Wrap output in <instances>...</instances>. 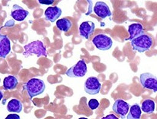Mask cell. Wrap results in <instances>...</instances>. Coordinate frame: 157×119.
Returning a JSON list of instances; mask_svg holds the SVG:
<instances>
[{
	"label": "cell",
	"mask_w": 157,
	"mask_h": 119,
	"mask_svg": "<svg viewBox=\"0 0 157 119\" xmlns=\"http://www.w3.org/2000/svg\"><path fill=\"white\" fill-rule=\"evenodd\" d=\"M99 106V102L96 99H91L88 101V107L91 110H94Z\"/></svg>",
	"instance_id": "20"
},
{
	"label": "cell",
	"mask_w": 157,
	"mask_h": 119,
	"mask_svg": "<svg viewBox=\"0 0 157 119\" xmlns=\"http://www.w3.org/2000/svg\"><path fill=\"white\" fill-rule=\"evenodd\" d=\"M10 42L6 35L0 36V57L6 58L10 52Z\"/></svg>",
	"instance_id": "14"
},
{
	"label": "cell",
	"mask_w": 157,
	"mask_h": 119,
	"mask_svg": "<svg viewBox=\"0 0 157 119\" xmlns=\"http://www.w3.org/2000/svg\"><path fill=\"white\" fill-rule=\"evenodd\" d=\"M128 33L129 34V37L126 39V40H131L145 33L142 25L139 23H135L130 25L128 27Z\"/></svg>",
	"instance_id": "13"
},
{
	"label": "cell",
	"mask_w": 157,
	"mask_h": 119,
	"mask_svg": "<svg viewBox=\"0 0 157 119\" xmlns=\"http://www.w3.org/2000/svg\"><path fill=\"white\" fill-rule=\"evenodd\" d=\"M24 52L23 55L25 57H28L32 55H36L37 57L41 56L46 57L47 56L46 47L44 44L39 40H37L31 42L24 46Z\"/></svg>",
	"instance_id": "2"
},
{
	"label": "cell",
	"mask_w": 157,
	"mask_h": 119,
	"mask_svg": "<svg viewBox=\"0 0 157 119\" xmlns=\"http://www.w3.org/2000/svg\"><path fill=\"white\" fill-rule=\"evenodd\" d=\"M141 109L137 104L132 105L128 113L127 119H140L141 117Z\"/></svg>",
	"instance_id": "18"
},
{
	"label": "cell",
	"mask_w": 157,
	"mask_h": 119,
	"mask_svg": "<svg viewBox=\"0 0 157 119\" xmlns=\"http://www.w3.org/2000/svg\"><path fill=\"white\" fill-rule=\"evenodd\" d=\"M141 85L146 89L157 92V77L149 72L142 73L140 75Z\"/></svg>",
	"instance_id": "5"
},
{
	"label": "cell",
	"mask_w": 157,
	"mask_h": 119,
	"mask_svg": "<svg viewBox=\"0 0 157 119\" xmlns=\"http://www.w3.org/2000/svg\"><path fill=\"white\" fill-rule=\"evenodd\" d=\"M61 9L57 6L48 7L44 12L45 19L52 23L55 21L61 16Z\"/></svg>",
	"instance_id": "12"
},
{
	"label": "cell",
	"mask_w": 157,
	"mask_h": 119,
	"mask_svg": "<svg viewBox=\"0 0 157 119\" xmlns=\"http://www.w3.org/2000/svg\"><path fill=\"white\" fill-rule=\"evenodd\" d=\"M39 3L40 4H52L53 3L54 1L53 0H39L38 1Z\"/></svg>",
	"instance_id": "22"
},
{
	"label": "cell",
	"mask_w": 157,
	"mask_h": 119,
	"mask_svg": "<svg viewBox=\"0 0 157 119\" xmlns=\"http://www.w3.org/2000/svg\"><path fill=\"white\" fill-rule=\"evenodd\" d=\"M92 42L98 49L103 51L109 50L113 44L112 39L104 34H99L94 36L92 39Z\"/></svg>",
	"instance_id": "4"
},
{
	"label": "cell",
	"mask_w": 157,
	"mask_h": 119,
	"mask_svg": "<svg viewBox=\"0 0 157 119\" xmlns=\"http://www.w3.org/2000/svg\"><path fill=\"white\" fill-rule=\"evenodd\" d=\"M87 72V66L84 60L78 61L74 66L71 67L66 72V75L69 77H82Z\"/></svg>",
	"instance_id": "6"
},
{
	"label": "cell",
	"mask_w": 157,
	"mask_h": 119,
	"mask_svg": "<svg viewBox=\"0 0 157 119\" xmlns=\"http://www.w3.org/2000/svg\"><path fill=\"white\" fill-rule=\"evenodd\" d=\"M18 79L14 75H9L6 77L3 80V86L6 90L15 89L18 85Z\"/></svg>",
	"instance_id": "15"
},
{
	"label": "cell",
	"mask_w": 157,
	"mask_h": 119,
	"mask_svg": "<svg viewBox=\"0 0 157 119\" xmlns=\"http://www.w3.org/2000/svg\"><path fill=\"white\" fill-rule=\"evenodd\" d=\"M5 119H20V117L17 114L12 113V114H9Z\"/></svg>",
	"instance_id": "21"
},
{
	"label": "cell",
	"mask_w": 157,
	"mask_h": 119,
	"mask_svg": "<svg viewBox=\"0 0 157 119\" xmlns=\"http://www.w3.org/2000/svg\"><path fill=\"white\" fill-rule=\"evenodd\" d=\"M94 12L100 18L104 19L107 17H111L112 12L108 5L102 1H98L95 3L93 9Z\"/></svg>",
	"instance_id": "9"
},
{
	"label": "cell",
	"mask_w": 157,
	"mask_h": 119,
	"mask_svg": "<svg viewBox=\"0 0 157 119\" xmlns=\"http://www.w3.org/2000/svg\"><path fill=\"white\" fill-rule=\"evenodd\" d=\"M56 25L58 29H59L60 31L63 32H67L72 27V23L71 21L68 18H63L59 19L56 22Z\"/></svg>",
	"instance_id": "17"
},
{
	"label": "cell",
	"mask_w": 157,
	"mask_h": 119,
	"mask_svg": "<svg viewBox=\"0 0 157 119\" xmlns=\"http://www.w3.org/2000/svg\"><path fill=\"white\" fill-rule=\"evenodd\" d=\"M29 12L18 4H14L10 12V16L16 21H22L28 15Z\"/></svg>",
	"instance_id": "11"
},
{
	"label": "cell",
	"mask_w": 157,
	"mask_h": 119,
	"mask_svg": "<svg viewBox=\"0 0 157 119\" xmlns=\"http://www.w3.org/2000/svg\"><path fill=\"white\" fill-rule=\"evenodd\" d=\"M28 94L32 99L33 97L41 94L45 89L44 82L39 79L33 78L29 80L23 86Z\"/></svg>",
	"instance_id": "3"
},
{
	"label": "cell",
	"mask_w": 157,
	"mask_h": 119,
	"mask_svg": "<svg viewBox=\"0 0 157 119\" xmlns=\"http://www.w3.org/2000/svg\"><path fill=\"white\" fill-rule=\"evenodd\" d=\"M153 44V41L152 37L145 33L131 40V45L133 50L140 53L149 50Z\"/></svg>",
	"instance_id": "1"
},
{
	"label": "cell",
	"mask_w": 157,
	"mask_h": 119,
	"mask_svg": "<svg viewBox=\"0 0 157 119\" xmlns=\"http://www.w3.org/2000/svg\"><path fill=\"white\" fill-rule=\"evenodd\" d=\"M7 109L10 112L20 113L22 110V103L17 99H12L8 102Z\"/></svg>",
	"instance_id": "16"
},
{
	"label": "cell",
	"mask_w": 157,
	"mask_h": 119,
	"mask_svg": "<svg viewBox=\"0 0 157 119\" xmlns=\"http://www.w3.org/2000/svg\"><path fill=\"white\" fill-rule=\"evenodd\" d=\"M155 104L154 101H153L152 99H145L142 103L141 110L145 113H152L155 110Z\"/></svg>",
	"instance_id": "19"
},
{
	"label": "cell",
	"mask_w": 157,
	"mask_h": 119,
	"mask_svg": "<svg viewBox=\"0 0 157 119\" xmlns=\"http://www.w3.org/2000/svg\"><path fill=\"white\" fill-rule=\"evenodd\" d=\"M95 29V25L93 21H85L82 22L79 26L80 36L88 39L93 33Z\"/></svg>",
	"instance_id": "10"
},
{
	"label": "cell",
	"mask_w": 157,
	"mask_h": 119,
	"mask_svg": "<svg viewBox=\"0 0 157 119\" xmlns=\"http://www.w3.org/2000/svg\"><path fill=\"white\" fill-rule=\"evenodd\" d=\"M112 109L120 116L121 118L124 119L129 110V104L123 99H117L113 104Z\"/></svg>",
	"instance_id": "8"
},
{
	"label": "cell",
	"mask_w": 157,
	"mask_h": 119,
	"mask_svg": "<svg viewBox=\"0 0 157 119\" xmlns=\"http://www.w3.org/2000/svg\"><path fill=\"white\" fill-rule=\"evenodd\" d=\"M101 84L99 80L96 77H88L84 84L85 91L90 95H95L100 92Z\"/></svg>",
	"instance_id": "7"
},
{
	"label": "cell",
	"mask_w": 157,
	"mask_h": 119,
	"mask_svg": "<svg viewBox=\"0 0 157 119\" xmlns=\"http://www.w3.org/2000/svg\"><path fill=\"white\" fill-rule=\"evenodd\" d=\"M78 119H88L86 118H85V117H81V118H79Z\"/></svg>",
	"instance_id": "24"
},
{
	"label": "cell",
	"mask_w": 157,
	"mask_h": 119,
	"mask_svg": "<svg viewBox=\"0 0 157 119\" xmlns=\"http://www.w3.org/2000/svg\"><path fill=\"white\" fill-rule=\"evenodd\" d=\"M101 119H118V118L114 114H109L107 116L102 117Z\"/></svg>",
	"instance_id": "23"
}]
</instances>
